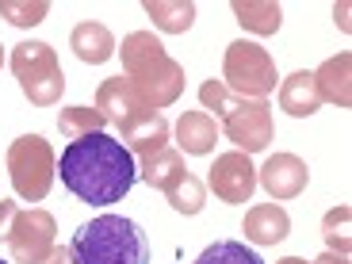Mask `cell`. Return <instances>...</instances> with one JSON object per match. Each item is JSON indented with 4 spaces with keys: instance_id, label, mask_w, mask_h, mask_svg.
<instances>
[{
    "instance_id": "d6986e66",
    "label": "cell",
    "mask_w": 352,
    "mask_h": 264,
    "mask_svg": "<svg viewBox=\"0 0 352 264\" xmlns=\"http://www.w3.org/2000/svg\"><path fill=\"white\" fill-rule=\"evenodd\" d=\"M146 16L165 35H184L195 23V4L192 0H146Z\"/></svg>"
},
{
    "instance_id": "f546056e",
    "label": "cell",
    "mask_w": 352,
    "mask_h": 264,
    "mask_svg": "<svg viewBox=\"0 0 352 264\" xmlns=\"http://www.w3.org/2000/svg\"><path fill=\"white\" fill-rule=\"evenodd\" d=\"M333 16H341V31H349V19H344V16H349V8H344V4H341V8H333Z\"/></svg>"
},
{
    "instance_id": "ac0fdd59",
    "label": "cell",
    "mask_w": 352,
    "mask_h": 264,
    "mask_svg": "<svg viewBox=\"0 0 352 264\" xmlns=\"http://www.w3.org/2000/svg\"><path fill=\"white\" fill-rule=\"evenodd\" d=\"M188 176V165H184V153L180 150H161L153 153V157H142V168H138V180H146L150 188H157V192H168V188L176 184V180H184Z\"/></svg>"
},
{
    "instance_id": "4fadbf2b",
    "label": "cell",
    "mask_w": 352,
    "mask_h": 264,
    "mask_svg": "<svg viewBox=\"0 0 352 264\" xmlns=\"http://www.w3.org/2000/svg\"><path fill=\"white\" fill-rule=\"evenodd\" d=\"M241 234H245V241H253V245H280L291 234V219L280 203H256L253 211H245Z\"/></svg>"
},
{
    "instance_id": "7402d4cb",
    "label": "cell",
    "mask_w": 352,
    "mask_h": 264,
    "mask_svg": "<svg viewBox=\"0 0 352 264\" xmlns=\"http://www.w3.org/2000/svg\"><path fill=\"white\" fill-rule=\"evenodd\" d=\"M168 207L180 214H199L203 211V203H207V188H203V180H195L192 173L184 176V180H176L173 188L165 192Z\"/></svg>"
},
{
    "instance_id": "52a82bcc",
    "label": "cell",
    "mask_w": 352,
    "mask_h": 264,
    "mask_svg": "<svg viewBox=\"0 0 352 264\" xmlns=\"http://www.w3.org/2000/svg\"><path fill=\"white\" fill-rule=\"evenodd\" d=\"M54 234H58L54 214L31 207V211H16V214H12V226H8L4 245H8V253H12V261H16V264H43L46 256H50V249L58 245Z\"/></svg>"
},
{
    "instance_id": "8fae6325",
    "label": "cell",
    "mask_w": 352,
    "mask_h": 264,
    "mask_svg": "<svg viewBox=\"0 0 352 264\" xmlns=\"http://www.w3.org/2000/svg\"><path fill=\"white\" fill-rule=\"evenodd\" d=\"M115 131L123 134V146L131 153H138V157H153V153L165 150L168 142V123L161 111H142V115H131L126 123H119Z\"/></svg>"
},
{
    "instance_id": "44dd1931",
    "label": "cell",
    "mask_w": 352,
    "mask_h": 264,
    "mask_svg": "<svg viewBox=\"0 0 352 264\" xmlns=\"http://www.w3.org/2000/svg\"><path fill=\"white\" fill-rule=\"evenodd\" d=\"M107 126V119L96 111V107H65L62 115H58V131H62V138L77 142L85 138V134H100Z\"/></svg>"
},
{
    "instance_id": "277c9868",
    "label": "cell",
    "mask_w": 352,
    "mask_h": 264,
    "mask_svg": "<svg viewBox=\"0 0 352 264\" xmlns=\"http://www.w3.org/2000/svg\"><path fill=\"white\" fill-rule=\"evenodd\" d=\"M12 73H16L23 96L31 100L35 107H54L65 92V73L58 65V54L54 46L46 43H19L12 46V58H8Z\"/></svg>"
},
{
    "instance_id": "ffe728a7",
    "label": "cell",
    "mask_w": 352,
    "mask_h": 264,
    "mask_svg": "<svg viewBox=\"0 0 352 264\" xmlns=\"http://www.w3.org/2000/svg\"><path fill=\"white\" fill-rule=\"evenodd\" d=\"M234 16H238V23L245 27V31H253V35H276L283 23V12L280 4H272V0H238L234 4Z\"/></svg>"
},
{
    "instance_id": "2e32d148",
    "label": "cell",
    "mask_w": 352,
    "mask_h": 264,
    "mask_svg": "<svg viewBox=\"0 0 352 264\" xmlns=\"http://www.w3.org/2000/svg\"><path fill=\"white\" fill-rule=\"evenodd\" d=\"M69 50L77 54L85 65H104L107 58L115 54V35L107 31L104 23H92V19H85V23L73 27Z\"/></svg>"
},
{
    "instance_id": "4dcf8cb0",
    "label": "cell",
    "mask_w": 352,
    "mask_h": 264,
    "mask_svg": "<svg viewBox=\"0 0 352 264\" xmlns=\"http://www.w3.org/2000/svg\"><path fill=\"white\" fill-rule=\"evenodd\" d=\"M276 264H310V261H302V256H283V261H276Z\"/></svg>"
},
{
    "instance_id": "9c48e42d",
    "label": "cell",
    "mask_w": 352,
    "mask_h": 264,
    "mask_svg": "<svg viewBox=\"0 0 352 264\" xmlns=\"http://www.w3.org/2000/svg\"><path fill=\"white\" fill-rule=\"evenodd\" d=\"M256 184H264V192L272 195L276 203L295 199V195H302V188L310 184V168H307V161L295 157V153H272V157L256 168Z\"/></svg>"
},
{
    "instance_id": "5b68a950",
    "label": "cell",
    "mask_w": 352,
    "mask_h": 264,
    "mask_svg": "<svg viewBox=\"0 0 352 264\" xmlns=\"http://www.w3.org/2000/svg\"><path fill=\"white\" fill-rule=\"evenodd\" d=\"M276 62L264 46L238 38V43L226 46V58H222V85L241 100H264L276 88Z\"/></svg>"
},
{
    "instance_id": "6da1fadb",
    "label": "cell",
    "mask_w": 352,
    "mask_h": 264,
    "mask_svg": "<svg viewBox=\"0 0 352 264\" xmlns=\"http://www.w3.org/2000/svg\"><path fill=\"white\" fill-rule=\"evenodd\" d=\"M62 184L92 207L123 203V195L138 184L134 153L111 134H85L62 150Z\"/></svg>"
},
{
    "instance_id": "7a4b0ae2",
    "label": "cell",
    "mask_w": 352,
    "mask_h": 264,
    "mask_svg": "<svg viewBox=\"0 0 352 264\" xmlns=\"http://www.w3.org/2000/svg\"><path fill=\"white\" fill-rule=\"evenodd\" d=\"M115 50L123 54L126 80L153 111L180 100V92H184V65L168 58V50L161 46V38L153 31H131L123 38V46H115Z\"/></svg>"
},
{
    "instance_id": "d4e9b609",
    "label": "cell",
    "mask_w": 352,
    "mask_h": 264,
    "mask_svg": "<svg viewBox=\"0 0 352 264\" xmlns=\"http://www.w3.org/2000/svg\"><path fill=\"white\" fill-rule=\"evenodd\" d=\"M46 12H50V4H46V0H31V4L0 0V16L8 19V23H16V27H35V23H43Z\"/></svg>"
},
{
    "instance_id": "e0dca14e",
    "label": "cell",
    "mask_w": 352,
    "mask_h": 264,
    "mask_svg": "<svg viewBox=\"0 0 352 264\" xmlns=\"http://www.w3.org/2000/svg\"><path fill=\"white\" fill-rule=\"evenodd\" d=\"M280 107L295 119H310V115L322 107V96H318V85H314V73L299 69L291 77L280 80Z\"/></svg>"
},
{
    "instance_id": "f1b7e54d",
    "label": "cell",
    "mask_w": 352,
    "mask_h": 264,
    "mask_svg": "<svg viewBox=\"0 0 352 264\" xmlns=\"http://www.w3.org/2000/svg\"><path fill=\"white\" fill-rule=\"evenodd\" d=\"M310 264H349V256H341V253H329V249H326V253L318 256V261H310Z\"/></svg>"
},
{
    "instance_id": "30bf717a",
    "label": "cell",
    "mask_w": 352,
    "mask_h": 264,
    "mask_svg": "<svg viewBox=\"0 0 352 264\" xmlns=\"http://www.w3.org/2000/svg\"><path fill=\"white\" fill-rule=\"evenodd\" d=\"M211 188L222 203H249L256 192V168L245 153H222L214 157V168H211Z\"/></svg>"
},
{
    "instance_id": "9a60e30c",
    "label": "cell",
    "mask_w": 352,
    "mask_h": 264,
    "mask_svg": "<svg viewBox=\"0 0 352 264\" xmlns=\"http://www.w3.org/2000/svg\"><path fill=\"white\" fill-rule=\"evenodd\" d=\"M219 142V123H214L207 111H184L180 123H176V146L192 157H203V153L214 150Z\"/></svg>"
},
{
    "instance_id": "7c38bea8",
    "label": "cell",
    "mask_w": 352,
    "mask_h": 264,
    "mask_svg": "<svg viewBox=\"0 0 352 264\" xmlns=\"http://www.w3.org/2000/svg\"><path fill=\"white\" fill-rule=\"evenodd\" d=\"M96 111L104 115L111 126H119V123H126L131 115L153 111V107L134 92V85L126 77H107L104 85L96 88Z\"/></svg>"
},
{
    "instance_id": "603a6c76",
    "label": "cell",
    "mask_w": 352,
    "mask_h": 264,
    "mask_svg": "<svg viewBox=\"0 0 352 264\" xmlns=\"http://www.w3.org/2000/svg\"><path fill=\"white\" fill-rule=\"evenodd\" d=\"M192 264H264V261L245 245V241H230V238H226V241H214V245H207Z\"/></svg>"
},
{
    "instance_id": "d6a6232c",
    "label": "cell",
    "mask_w": 352,
    "mask_h": 264,
    "mask_svg": "<svg viewBox=\"0 0 352 264\" xmlns=\"http://www.w3.org/2000/svg\"><path fill=\"white\" fill-rule=\"evenodd\" d=\"M0 264H4V261H0Z\"/></svg>"
},
{
    "instance_id": "5bb4252c",
    "label": "cell",
    "mask_w": 352,
    "mask_h": 264,
    "mask_svg": "<svg viewBox=\"0 0 352 264\" xmlns=\"http://www.w3.org/2000/svg\"><path fill=\"white\" fill-rule=\"evenodd\" d=\"M314 85H318V96L322 104H337V107H349L352 104V54H337L329 62H322L314 69Z\"/></svg>"
},
{
    "instance_id": "484cf974",
    "label": "cell",
    "mask_w": 352,
    "mask_h": 264,
    "mask_svg": "<svg viewBox=\"0 0 352 264\" xmlns=\"http://www.w3.org/2000/svg\"><path fill=\"white\" fill-rule=\"evenodd\" d=\"M199 100H203V107H207V111H214V115L222 119L226 111H234V104H238L241 96H234V92H230V88L222 85V80H203Z\"/></svg>"
},
{
    "instance_id": "83f0119b",
    "label": "cell",
    "mask_w": 352,
    "mask_h": 264,
    "mask_svg": "<svg viewBox=\"0 0 352 264\" xmlns=\"http://www.w3.org/2000/svg\"><path fill=\"white\" fill-rule=\"evenodd\" d=\"M43 264H73V256H69V249H65V245H54L50 256H46Z\"/></svg>"
},
{
    "instance_id": "3957f363",
    "label": "cell",
    "mask_w": 352,
    "mask_h": 264,
    "mask_svg": "<svg viewBox=\"0 0 352 264\" xmlns=\"http://www.w3.org/2000/svg\"><path fill=\"white\" fill-rule=\"evenodd\" d=\"M73 264H150V238L134 219L100 214L69 241Z\"/></svg>"
},
{
    "instance_id": "cb8c5ba5",
    "label": "cell",
    "mask_w": 352,
    "mask_h": 264,
    "mask_svg": "<svg viewBox=\"0 0 352 264\" xmlns=\"http://www.w3.org/2000/svg\"><path fill=\"white\" fill-rule=\"evenodd\" d=\"M349 219H352L349 203H337L333 211L322 219V238H326V249H329V253L349 256Z\"/></svg>"
},
{
    "instance_id": "4316f807",
    "label": "cell",
    "mask_w": 352,
    "mask_h": 264,
    "mask_svg": "<svg viewBox=\"0 0 352 264\" xmlns=\"http://www.w3.org/2000/svg\"><path fill=\"white\" fill-rule=\"evenodd\" d=\"M19 207L12 199H0V241L8 238V226H12V214H16Z\"/></svg>"
},
{
    "instance_id": "8992f818",
    "label": "cell",
    "mask_w": 352,
    "mask_h": 264,
    "mask_svg": "<svg viewBox=\"0 0 352 264\" xmlns=\"http://www.w3.org/2000/svg\"><path fill=\"white\" fill-rule=\"evenodd\" d=\"M54 173H58V161H54V150L43 134H23L8 146V176L19 199L27 203L46 199Z\"/></svg>"
},
{
    "instance_id": "1f68e13d",
    "label": "cell",
    "mask_w": 352,
    "mask_h": 264,
    "mask_svg": "<svg viewBox=\"0 0 352 264\" xmlns=\"http://www.w3.org/2000/svg\"><path fill=\"white\" fill-rule=\"evenodd\" d=\"M0 65H4V46H0Z\"/></svg>"
},
{
    "instance_id": "ba28073f",
    "label": "cell",
    "mask_w": 352,
    "mask_h": 264,
    "mask_svg": "<svg viewBox=\"0 0 352 264\" xmlns=\"http://www.w3.org/2000/svg\"><path fill=\"white\" fill-rule=\"evenodd\" d=\"M222 131L245 157L268 150V142H272V104L268 100H238L234 111L222 115Z\"/></svg>"
}]
</instances>
